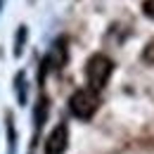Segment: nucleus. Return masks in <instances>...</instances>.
<instances>
[{
	"label": "nucleus",
	"instance_id": "0eeeda50",
	"mask_svg": "<svg viewBox=\"0 0 154 154\" xmlns=\"http://www.w3.org/2000/svg\"><path fill=\"white\" fill-rule=\"evenodd\" d=\"M145 14H149L154 19V0H147V2H145Z\"/></svg>",
	"mask_w": 154,
	"mask_h": 154
},
{
	"label": "nucleus",
	"instance_id": "20e7f679",
	"mask_svg": "<svg viewBox=\"0 0 154 154\" xmlns=\"http://www.w3.org/2000/svg\"><path fill=\"white\" fill-rule=\"evenodd\" d=\"M17 95H19V102L24 104V102H26V85H24V74H17Z\"/></svg>",
	"mask_w": 154,
	"mask_h": 154
},
{
	"label": "nucleus",
	"instance_id": "f03ea898",
	"mask_svg": "<svg viewBox=\"0 0 154 154\" xmlns=\"http://www.w3.org/2000/svg\"><path fill=\"white\" fill-rule=\"evenodd\" d=\"M109 74H112V59L109 57H104V55L90 57L88 66H85V76H88V83H90V90L97 93L100 88H104Z\"/></svg>",
	"mask_w": 154,
	"mask_h": 154
},
{
	"label": "nucleus",
	"instance_id": "7ed1b4c3",
	"mask_svg": "<svg viewBox=\"0 0 154 154\" xmlns=\"http://www.w3.org/2000/svg\"><path fill=\"white\" fill-rule=\"evenodd\" d=\"M66 145H69V131L64 123H59L45 140V154H64Z\"/></svg>",
	"mask_w": 154,
	"mask_h": 154
},
{
	"label": "nucleus",
	"instance_id": "39448f33",
	"mask_svg": "<svg viewBox=\"0 0 154 154\" xmlns=\"http://www.w3.org/2000/svg\"><path fill=\"white\" fill-rule=\"evenodd\" d=\"M24 38H26V29L21 26L19 31H17V45H14V55H17V57L21 55V43H24Z\"/></svg>",
	"mask_w": 154,
	"mask_h": 154
},
{
	"label": "nucleus",
	"instance_id": "f257e3e1",
	"mask_svg": "<svg viewBox=\"0 0 154 154\" xmlns=\"http://www.w3.org/2000/svg\"><path fill=\"white\" fill-rule=\"evenodd\" d=\"M69 107H71L74 116H78V119H90V116L97 112V107H100V97H97L95 90L83 88V90H76V93L71 95Z\"/></svg>",
	"mask_w": 154,
	"mask_h": 154
},
{
	"label": "nucleus",
	"instance_id": "423d86ee",
	"mask_svg": "<svg viewBox=\"0 0 154 154\" xmlns=\"http://www.w3.org/2000/svg\"><path fill=\"white\" fill-rule=\"evenodd\" d=\"M7 128H10V154H14V126H12V119H7Z\"/></svg>",
	"mask_w": 154,
	"mask_h": 154
}]
</instances>
